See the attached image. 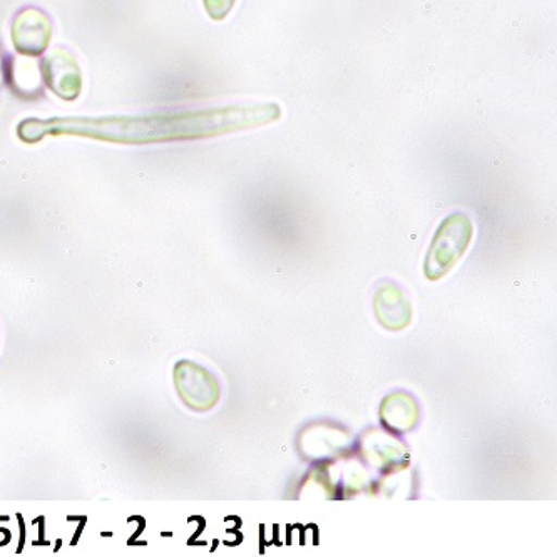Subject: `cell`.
Masks as SVG:
<instances>
[{
    "mask_svg": "<svg viewBox=\"0 0 557 557\" xmlns=\"http://www.w3.org/2000/svg\"><path fill=\"white\" fill-rule=\"evenodd\" d=\"M225 120L220 109H201L186 113L145 117H106V120H26L17 127L24 143H37L46 136H84L123 145L185 141L220 136Z\"/></svg>",
    "mask_w": 557,
    "mask_h": 557,
    "instance_id": "1",
    "label": "cell"
},
{
    "mask_svg": "<svg viewBox=\"0 0 557 557\" xmlns=\"http://www.w3.org/2000/svg\"><path fill=\"white\" fill-rule=\"evenodd\" d=\"M474 226L463 213H453L438 225L428 257L423 261V275L429 282H438L459 263L471 247Z\"/></svg>",
    "mask_w": 557,
    "mask_h": 557,
    "instance_id": "2",
    "label": "cell"
},
{
    "mask_svg": "<svg viewBox=\"0 0 557 557\" xmlns=\"http://www.w3.org/2000/svg\"><path fill=\"white\" fill-rule=\"evenodd\" d=\"M174 385L186 407L195 412H208L220 403V384L198 363L182 360L174 367Z\"/></svg>",
    "mask_w": 557,
    "mask_h": 557,
    "instance_id": "3",
    "label": "cell"
},
{
    "mask_svg": "<svg viewBox=\"0 0 557 557\" xmlns=\"http://www.w3.org/2000/svg\"><path fill=\"white\" fill-rule=\"evenodd\" d=\"M51 37V18L40 9H22L12 22V42L15 51L26 58H39L48 51Z\"/></svg>",
    "mask_w": 557,
    "mask_h": 557,
    "instance_id": "4",
    "label": "cell"
},
{
    "mask_svg": "<svg viewBox=\"0 0 557 557\" xmlns=\"http://www.w3.org/2000/svg\"><path fill=\"white\" fill-rule=\"evenodd\" d=\"M44 83L64 101H74L83 91V76L79 65L71 52L54 49L46 54L40 64Z\"/></svg>",
    "mask_w": 557,
    "mask_h": 557,
    "instance_id": "5",
    "label": "cell"
},
{
    "mask_svg": "<svg viewBox=\"0 0 557 557\" xmlns=\"http://www.w3.org/2000/svg\"><path fill=\"white\" fill-rule=\"evenodd\" d=\"M376 320L391 332H400L412 322V305L395 282H384L373 298Z\"/></svg>",
    "mask_w": 557,
    "mask_h": 557,
    "instance_id": "6",
    "label": "cell"
},
{
    "mask_svg": "<svg viewBox=\"0 0 557 557\" xmlns=\"http://www.w3.org/2000/svg\"><path fill=\"white\" fill-rule=\"evenodd\" d=\"M381 420L388 431H412L419 420V406L416 398L403 391L387 395L381 406Z\"/></svg>",
    "mask_w": 557,
    "mask_h": 557,
    "instance_id": "7",
    "label": "cell"
},
{
    "mask_svg": "<svg viewBox=\"0 0 557 557\" xmlns=\"http://www.w3.org/2000/svg\"><path fill=\"white\" fill-rule=\"evenodd\" d=\"M9 83L22 98H33L42 91V73L39 64L26 55L12 59L9 65Z\"/></svg>",
    "mask_w": 557,
    "mask_h": 557,
    "instance_id": "8",
    "label": "cell"
},
{
    "mask_svg": "<svg viewBox=\"0 0 557 557\" xmlns=\"http://www.w3.org/2000/svg\"><path fill=\"white\" fill-rule=\"evenodd\" d=\"M203 4L213 21H223L235 8L236 0H203Z\"/></svg>",
    "mask_w": 557,
    "mask_h": 557,
    "instance_id": "9",
    "label": "cell"
},
{
    "mask_svg": "<svg viewBox=\"0 0 557 557\" xmlns=\"http://www.w3.org/2000/svg\"><path fill=\"white\" fill-rule=\"evenodd\" d=\"M5 73H4V58H2V51H0V86L4 83Z\"/></svg>",
    "mask_w": 557,
    "mask_h": 557,
    "instance_id": "10",
    "label": "cell"
}]
</instances>
